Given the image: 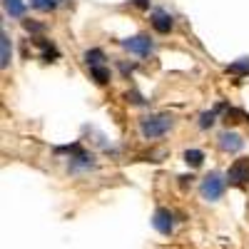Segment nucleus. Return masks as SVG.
<instances>
[{
  "mask_svg": "<svg viewBox=\"0 0 249 249\" xmlns=\"http://www.w3.org/2000/svg\"><path fill=\"white\" fill-rule=\"evenodd\" d=\"M214 110H210V112H202V117H199V127L202 130H207V127H212V124H214Z\"/></svg>",
  "mask_w": 249,
  "mask_h": 249,
  "instance_id": "obj_16",
  "label": "nucleus"
},
{
  "mask_svg": "<svg viewBox=\"0 0 249 249\" xmlns=\"http://www.w3.org/2000/svg\"><path fill=\"white\" fill-rule=\"evenodd\" d=\"M152 28L157 30V33H170L172 28H175V18L167 13V10H162V8H157V10H152Z\"/></svg>",
  "mask_w": 249,
  "mask_h": 249,
  "instance_id": "obj_6",
  "label": "nucleus"
},
{
  "mask_svg": "<svg viewBox=\"0 0 249 249\" xmlns=\"http://www.w3.org/2000/svg\"><path fill=\"white\" fill-rule=\"evenodd\" d=\"M90 72H92V77L100 82V85H105V82L110 80V72H107V68H102V65H100V68H92Z\"/></svg>",
  "mask_w": 249,
  "mask_h": 249,
  "instance_id": "obj_15",
  "label": "nucleus"
},
{
  "mask_svg": "<svg viewBox=\"0 0 249 249\" xmlns=\"http://www.w3.org/2000/svg\"><path fill=\"white\" fill-rule=\"evenodd\" d=\"M227 182L230 184H244L249 182V157H242V160H234V164L227 172Z\"/></svg>",
  "mask_w": 249,
  "mask_h": 249,
  "instance_id": "obj_5",
  "label": "nucleus"
},
{
  "mask_svg": "<svg viewBox=\"0 0 249 249\" xmlns=\"http://www.w3.org/2000/svg\"><path fill=\"white\" fill-rule=\"evenodd\" d=\"M184 162L190 164V167H202V162H204V152L202 150H184Z\"/></svg>",
  "mask_w": 249,
  "mask_h": 249,
  "instance_id": "obj_11",
  "label": "nucleus"
},
{
  "mask_svg": "<svg viewBox=\"0 0 249 249\" xmlns=\"http://www.w3.org/2000/svg\"><path fill=\"white\" fill-rule=\"evenodd\" d=\"M30 5L37 10H55L57 8V0H30Z\"/></svg>",
  "mask_w": 249,
  "mask_h": 249,
  "instance_id": "obj_14",
  "label": "nucleus"
},
{
  "mask_svg": "<svg viewBox=\"0 0 249 249\" xmlns=\"http://www.w3.org/2000/svg\"><path fill=\"white\" fill-rule=\"evenodd\" d=\"M227 70H230V72H234V75H249V57H242L239 62L230 65Z\"/></svg>",
  "mask_w": 249,
  "mask_h": 249,
  "instance_id": "obj_13",
  "label": "nucleus"
},
{
  "mask_svg": "<svg viewBox=\"0 0 249 249\" xmlns=\"http://www.w3.org/2000/svg\"><path fill=\"white\" fill-rule=\"evenodd\" d=\"M224 190H227V179H222L219 172H210V175L202 179V184H199V195H202V199H207V202L222 199Z\"/></svg>",
  "mask_w": 249,
  "mask_h": 249,
  "instance_id": "obj_2",
  "label": "nucleus"
},
{
  "mask_svg": "<svg viewBox=\"0 0 249 249\" xmlns=\"http://www.w3.org/2000/svg\"><path fill=\"white\" fill-rule=\"evenodd\" d=\"M122 48H124V50H130V53H135V55H140V57H147V55L155 50L150 35H135V37L122 40Z\"/></svg>",
  "mask_w": 249,
  "mask_h": 249,
  "instance_id": "obj_3",
  "label": "nucleus"
},
{
  "mask_svg": "<svg viewBox=\"0 0 249 249\" xmlns=\"http://www.w3.org/2000/svg\"><path fill=\"white\" fill-rule=\"evenodd\" d=\"M3 5H5V13L10 18H23L25 15V3L23 0H3Z\"/></svg>",
  "mask_w": 249,
  "mask_h": 249,
  "instance_id": "obj_10",
  "label": "nucleus"
},
{
  "mask_svg": "<svg viewBox=\"0 0 249 249\" xmlns=\"http://www.w3.org/2000/svg\"><path fill=\"white\" fill-rule=\"evenodd\" d=\"M90 167H95V157H92L90 152H82V150L72 152V157H70V172L90 170Z\"/></svg>",
  "mask_w": 249,
  "mask_h": 249,
  "instance_id": "obj_8",
  "label": "nucleus"
},
{
  "mask_svg": "<svg viewBox=\"0 0 249 249\" xmlns=\"http://www.w3.org/2000/svg\"><path fill=\"white\" fill-rule=\"evenodd\" d=\"M10 53H13V45H10V35L3 30V35H0V68H8L10 65Z\"/></svg>",
  "mask_w": 249,
  "mask_h": 249,
  "instance_id": "obj_9",
  "label": "nucleus"
},
{
  "mask_svg": "<svg viewBox=\"0 0 249 249\" xmlns=\"http://www.w3.org/2000/svg\"><path fill=\"white\" fill-rule=\"evenodd\" d=\"M132 3H135L137 8H142V10H144V8H150V0H132Z\"/></svg>",
  "mask_w": 249,
  "mask_h": 249,
  "instance_id": "obj_19",
  "label": "nucleus"
},
{
  "mask_svg": "<svg viewBox=\"0 0 249 249\" xmlns=\"http://www.w3.org/2000/svg\"><path fill=\"white\" fill-rule=\"evenodd\" d=\"M102 60H105V53H102L100 48H92V50L85 53V62L90 65V70H92V68H100V65H102Z\"/></svg>",
  "mask_w": 249,
  "mask_h": 249,
  "instance_id": "obj_12",
  "label": "nucleus"
},
{
  "mask_svg": "<svg viewBox=\"0 0 249 249\" xmlns=\"http://www.w3.org/2000/svg\"><path fill=\"white\" fill-rule=\"evenodd\" d=\"M217 140H219V147L224 152H239L244 147V137L237 135V132H222Z\"/></svg>",
  "mask_w": 249,
  "mask_h": 249,
  "instance_id": "obj_7",
  "label": "nucleus"
},
{
  "mask_svg": "<svg viewBox=\"0 0 249 249\" xmlns=\"http://www.w3.org/2000/svg\"><path fill=\"white\" fill-rule=\"evenodd\" d=\"M25 30H33V33H40V30H43V25H37V23H30V20H25Z\"/></svg>",
  "mask_w": 249,
  "mask_h": 249,
  "instance_id": "obj_18",
  "label": "nucleus"
},
{
  "mask_svg": "<svg viewBox=\"0 0 249 249\" xmlns=\"http://www.w3.org/2000/svg\"><path fill=\"white\" fill-rule=\"evenodd\" d=\"M40 48H43V57H45V60L57 57V50H55V45H53V43H45V40H43V43H40Z\"/></svg>",
  "mask_w": 249,
  "mask_h": 249,
  "instance_id": "obj_17",
  "label": "nucleus"
},
{
  "mask_svg": "<svg viewBox=\"0 0 249 249\" xmlns=\"http://www.w3.org/2000/svg\"><path fill=\"white\" fill-rule=\"evenodd\" d=\"M172 124H175L172 115H150L140 122V132L144 140H157L162 135H167L172 130Z\"/></svg>",
  "mask_w": 249,
  "mask_h": 249,
  "instance_id": "obj_1",
  "label": "nucleus"
},
{
  "mask_svg": "<svg viewBox=\"0 0 249 249\" xmlns=\"http://www.w3.org/2000/svg\"><path fill=\"white\" fill-rule=\"evenodd\" d=\"M152 227L160 232V234H172L175 230V217L170 210H164V207H157L155 214H152Z\"/></svg>",
  "mask_w": 249,
  "mask_h": 249,
  "instance_id": "obj_4",
  "label": "nucleus"
}]
</instances>
